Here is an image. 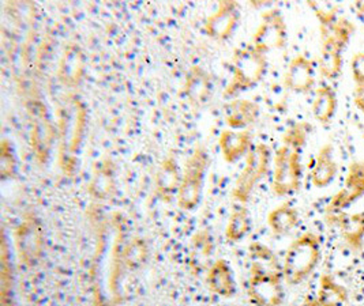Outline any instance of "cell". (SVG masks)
Returning <instances> with one entry per match:
<instances>
[{
	"instance_id": "6da1fadb",
	"label": "cell",
	"mask_w": 364,
	"mask_h": 306,
	"mask_svg": "<svg viewBox=\"0 0 364 306\" xmlns=\"http://www.w3.org/2000/svg\"><path fill=\"white\" fill-rule=\"evenodd\" d=\"M322 258L321 237L313 231H306L291 242L287 249L282 278L291 286H298L309 279Z\"/></svg>"
},
{
	"instance_id": "7a4b0ae2",
	"label": "cell",
	"mask_w": 364,
	"mask_h": 306,
	"mask_svg": "<svg viewBox=\"0 0 364 306\" xmlns=\"http://www.w3.org/2000/svg\"><path fill=\"white\" fill-rule=\"evenodd\" d=\"M266 70V55L258 52L252 45L236 50L233 56L232 81L224 92V97H235L240 92L257 86L264 80Z\"/></svg>"
},
{
	"instance_id": "3957f363",
	"label": "cell",
	"mask_w": 364,
	"mask_h": 306,
	"mask_svg": "<svg viewBox=\"0 0 364 306\" xmlns=\"http://www.w3.org/2000/svg\"><path fill=\"white\" fill-rule=\"evenodd\" d=\"M209 153L203 146H199L186 162L182 173L181 190L178 194V204L184 211L197 209L202 199L203 184L209 169Z\"/></svg>"
},
{
	"instance_id": "277c9868",
	"label": "cell",
	"mask_w": 364,
	"mask_h": 306,
	"mask_svg": "<svg viewBox=\"0 0 364 306\" xmlns=\"http://www.w3.org/2000/svg\"><path fill=\"white\" fill-rule=\"evenodd\" d=\"M301 150L295 146L282 143L273 160L272 190L277 196H288L300 190L303 178Z\"/></svg>"
},
{
	"instance_id": "5b68a950",
	"label": "cell",
	"mask_w": 364,
	"mask_h": 306,
	"mask_svg": "<svg viewBox=\"0 0 364 306\" xmlns=\"http://www.w3.org/2000/svg\"><path fill=\"white\" fill-rule=\"evenodd\" d=\"M282 273L259 264H251L247 293L255 306H282L285 300Z\"/></svg>"
},
{
	"instance_id": "8992f818",
	"label": "cell",
	"mask_w": 364,
	"mask_h": 306,
	"mask_svg": "<svg viewBox=\"0 0 364 306\" xmlns=\"http://www.w3.org/2000/svg\"><path fill=\"white\" fill-rule=\"evenodd\" d=\"M270 162L272 151L269 146L259 143L250 151L246 165L236 180L232 191V196L237 203L246 204L249 202L255 187L267 175Z\"/></svg>"
},
{
	"instance_id": "52a82bcc",
	"label": "cell",
	"mask_w": 364,
	"mask_h": 306,
	"mask_svg": "<svg viewBox=\"0 0 364 306\" xmlns=\"http://www.w3.org/2000/svg\"><path fill=\"white\" fill-rule=\"evenodd\" d=\"M18 256L23 264L33 267L43 256L46 237L41 221L34 214H26L14 233Z\"/></svg>"
},
{
	"instance_id": "ba28073f",
	"label": "cell",
	"mask_w": 364,
	"mask_h": 306,
	"mask_svg": "<svg viewBox=\"0 0 364 306\" xmlns=\"http://www.w3.org/2000/svg\"><path fill=\"white\" fill-rule=\"evenodd\" d=\"M288 40V29L280 10H269L262 16L261 23L257 28L252 47L261 53L282 49Z\"/></svg>"
},
{
	"instance_id": "9c48e42d",
	"label": "cell",
	"mask_w": 364,
	"mask_h": 306,
	"mask_svg": "<svg viewBox=\"0 0 364 306\" xmlns=\"http://www.w3.org/2000/svg\"><path fill=\"white\" fill-rule=\"evenodd\" d=\"M364 196V161L349 163L343 188L336 192L328 204V215L341 214Z\"/></svg>"
},
{
	"instance_id": "30bf717a",
	"label": "cell",
	"mask_w": 364,
	"mask_h": 306,
	"mask_svg": "<svg viewBox=\"0 0 364 306\" xmlns=\"http://www.w3.org/2000/svg\"><path fill=\"white\" fill-rule=\"evenodd\" d=\"M240 19L239 6L236 1H220L212 16L205 21V32L215 40L231 38Z\"/></svg>"
},
{
	"instance_id": "8fae6325",
	"label": "cell",
	"mask_w": 364,
	"mask_h": 306,
	"mask_svg": "<svg viewBox=\"0 0 364 306\" xmlns=\"http://www.w3.org/2000/svg\"><path fill=\"white\" fill-rule=\"evenodd\" d=\"M284 84L294 93H309L315 86V67L304 55L295 56L285 71Z\"/></svg>"
},
{
	"instance_id": "7c38bea8",
	"label": "cell",
	"mask_w": 364,
	"mask_h": 306,
	"mask_svg": "<svg viewBox=\"0 0 364 306\" xmlns=\"http://www.w3.org/2000/svg\"><path fill=\"white\" fill-rule=\"evenodd\" d=\"M331 224L338 226L343 241L348 248L356 253L363 249L364 242V211L353 214H336L328 215Z\"/></svg>"
},
{
	"instance_id": "4fadbf2b",
	"label": "cell",
	"mask_w": 364,
	"mask_h": 306,
	"mask_svg": "<svg viewBox=\"0 0 364 306\" xmlns=\"http://www.w3.org/2000/svg\"><path fill=\"white\" fill-rule=\"evenodd\" d=\"M252 135L247 129H225L221 132L218 145L225 162L235 163L249 155Z\"/></svg>"
},
{
	"instance_id": "5bb4252c",
	"label": "cell",
	"mask_w": 364,
	"mask_h": 306,
	"mask_svg": "<svg viewBox=\"0 0 364 306\" xmlns=\"http://www.w3.org/2000/svg\"><path fill=\"white\" fill-rule=\"evenodd\" d=\"M182 182V175L178 168V162L173 157H166L161 162L156 175V195L163 202H172L178 197Z\"/></svg>"
},
{
	"instance_id": "9a60e30c",
	"label": "cell",
	"mask_w": 364,
	"mask_h": 306,
	"mask_svg": "<svg viewBox=\"0 0 364 306\" xmlns=\"http://www.w3.org/2000/svg\"><path fill=\"white\" fill-rule=\"evenodd\" d=\"M322 47L319 55V72L326 80H336L343 71V53L346 47L341 45L331 34H321Z\"/></svg>"
},
{
	"instance_id": "2e32d148",
	"label": "cell",
	"mask_w": 364,
	"mask_h": 306,
	"mask_svg": "<svg viewBox=\"0 0 364 306\" xmlns=\"http://www.w3.org/2000/svg\"><path fill=\"white\" fill-rule=\"evenodd\" d=\"M213 83L212 78L202 67L194 65L184 82V93L194 106H202L212 97Z\"/></svg>"
},
{
	"instance_id": "e0dca14e",
	"label": "cell",
	"mask_w": 364,
	"mask_h": 306,
	"mask_svg": "<svg viewBox=\"0 0 364 306\" xmlns=\"http://www.w3.org/2000/svg\"><path fill=\"white\" fill-rule=\"evenodd\" d=\"M206 283L209 290L223 298H232L236 294V282L230 263L225 258H218L209 271Z\"/></svg>"
},
{
	"instance_id": "ac0fdd59",
	"label": "cell",
	"mask_w": 364,
	"mask_h": 306,
	"mask_svg": "<svg viewBox=\"0 0 364 306\" xmlns=\"http://www.w3.org/2000/svg\"><path fill=\"white\" fill-rule=\"evenodd\" d=\"M338 175V163L334 160L333 146L331 143L322 146L315 157L314 166L311 169V184L315 188L329 187Z\"/></svg>"
},
{
	"instance_id": "d6986e66",
	"label": "cell",
	"mask_w": 364,
	"mask_h": 306,
	"mask_svg": "<svg viewBox=\"0 0 364 306\" xmlns=\"http://www.w3.org/2000/svg\"><path fill=\"white\" fill-rule=\"evenodd\" d=\"M46 111V109H44ZM44 111H33L34 126L32 132V147L34 155L40 163L48 161L52 150L55 132L50 126V120L46 117Z\"/></svg>"
},
{
	"instance_id": "ffe728a7",
	"label": "cell",
	"mask_w": 364,
	"mask_h": 306,
	"mask_svg": "<svg viewBox=\"0 0 364 306\" xmlns=\"http://www.w3.org/2000/svg\"><path fill=\"white\" fill-rule=\"evenodd\" d=\"M85 56L80 47L71 44L65 49L59 65V80L68 87H75L82 81Z\"/></svg>"
},
{
	"instance_id": "44dd1931",
	"label": "cell",
	"mask_w": 364,
	"mask_h": 306,
	"mask_svg": "<svg viewBox=\"0 0 364 306\" xmlns=\"http://www.w3.org/2000/svg\"><path fill=\"white\" fill-rule=\"evenodd\" d=\"M259 114V106L249 99H235L227 106L225 121L231 129H245L252 124Z\"/></svg>"
},
{
	"instance_id": "7402d4cb",
	"label": "cell",
	"mask_w": 364,
	"mask_h": 306,
	"mask_svg": "<svg viewBox=\"0 0 364 306\" xmlns=\"http://www.w3.org/2000/svg\"><path fill=\"white\" fill-rule=\"evenodd\" d=\"M337 94L331 86L322 84L315 90L311 111L316 121H319L321 124H329L337 112Z\"/></svg>"
},
{
	"instance_id": "603a6c76",
	"label": "cell",
	"mask_w": 364,
	"mask_h": 306,
	"mask_svg": "<svg viewBox=\"0 0 364 306\" xmlns=\"http://www.w3.org/2000/svg\"><path fill=\"white\" fill-rule=\"evenodd\" d=\"M115 169L109 161L97 165L96 173L89 184V194L95 199L105 200L109 199L115 191Z\"/></svg>"
},
{
	"instance_id": "cb8c5ba5",
	"label": "cell",
	"mask_w": 364,
	"mask_h": 306,
	"mask_svg": "<svg viewBox=\"0 0 364 306\" xmlns=\"http://www.w3.org/2000/svg\"><path fill=\"white\" fill-rule=\"evenodd\" d=\"M348 290L331 274H323L319 279L316 291V302L319 306H347Z\"/></svg>"
},
{
	"instance_id": "d4e9b609",
	"label": "cell",
	"mask_w": 364,
	"mask_h": 306,
	"mask_svg": "<svg viewBox=\"0 0 364 306\" xmlns=\"http://www.w3.org/2000/svg\"><path fill=\"white\" fill-rule=\"evenodd\" d=\"M298 209L291 203H282L267 214V226L274 234L284 236L292 231L299 225Z\"/></svg>"
},
{
	"instance_id": "484cf974",
	"label": "cell",
	"mask_w": 364,
	"mask_h": 306,
	"mask_svg": "<svg viewBox=\"0 0 364 306\" xmlns=\"http://www.w3.org/2000/svg\"><path fill=\"white\" fill-rule=\"evenodd\" d=\"M0 302L1 306L13 305V288H14V276L11 256L9 252V244L6 234L1 236V248H0Z\"/></svg>"
},
{
	"instance_id": "4316f807",
	"label": "cell",
	"mask_w": 364,
	"mask_h": 306,
	"mask_svg": "<svg viewBox=\"0 0 364 306\" xmlns=\"http://www.w3.org/2000/svg\"><path fill=\"white\" fill-rule=\"evenodd\" d=\"M215 251V240L209 230L202 229L194 234L191 242V264L205 267L206 260H209Z\"/></svg>"
},
{
	"instance_id": "83f0119b",
	"label": "cell",
	"mask_w": 364,
	"mask_h": 306,
	"mask_svg": "<svg viewBox=\"0 0 364 306\" xmlns=\"http://www.w3.org/2000/svg\"><path fill=\"white\" fill-rule=\"evenodd\" d=\"M251 229V218L249 209L237 207L231 214V218L225 227V237L228 241L239 242L249 234Z\"/></svg>"
},
{
	"instance_id": "f1b7e54d",
	"label": "cell",
	"mask_w": 364,
	"mask_h": 306,
	"mask_svg": "<svg viewBox=\"0 0 364 306\" xmlns=\"http://www.w3.org/2000/svg\"><path fill=\"white\" fill-rule=\"evenodd\" d=\"M148 256L149 251L144 240H133L123 251V261L130 270L144 266Z\"/></svg>"
},
{
	"instance_id": "f546056e",
	"label": "cell",
	"mask_w": 364,
	"mask_h": 306,
	"mask_svg": "<svg viewBox=\"0 0 364 306\" xmlns=\"http://www.w3.org/2000/svg\"><path fill=\"white\" fill-rule=\"evenodd\" d=\"M0 175L4 180L17 175V158L13 145L7 139H3L0 145Z\"/></svg>"
},
{
	"instance_id": "4dcf8cb0",
	"label": "cell",
	"mask_w": 364,
	"mask_h": 306,
	"mask_svg": "<svg viewBox=\"0 0 364 306\" xmlns=\"http://www.w3.org/2000/svg\"><path fill=\"white\" fill-rule=\"evenodd\" d=\"M319 31H321V34H331L341 45H344L347 48L356 28L347 18H338L331 28L319 29Z\"/></svg>"
},
{
	"instance_id": "1f68e13d",
	"label": "cell",
	"mask_w": 364,
	"mask_h": 306,
	"mask_svg": "<svg viewBox=\"0 0 364 306\" xmlns=\"http://www.w3.org/2000/svg\"><path fill=\"white\" fill-rule=\"evenodd\" d=\"M250 256L252 258V264H259V266L279 271L277 258L265 245H262L259 242L251 244L250 245Z\"/></svg>"
},
{
	"instance_id": "d6a6232c",
	"label": "cell",
	"mask_w": 364,
	"mask_h": 306,
	"mask_svg": "<svg viewBox=\"0 0 364 306\" xmlns=\"http://www.w3.org/2000/svg\"><path fill=\"white\" fill-rule=\"evenodd\" d=\"M309 6L313 9L315 16L319 21V29H328L338 19L337 9L329 3H319V1H310Z\"/></svg>"
},
{
	"instance_id": "836d02e7",
	"label": "cell",
	"mask_w": 364,
	"mask_h": 306,
	"mask_svg": "<svg viewBox=\"0 0 364 306\" xmlns=\"http://www.w3.org/2000/svg\"><path fill=\"white\" fill-rule=\"evenodd\" d=\"M310 129H311V127L307 123H298V124L292 126L291 129H287V132L284 133L282 143L303 148L307 143Z\"/></svg>"
},
{
	"instance_id": "e575fe53",
	"label": "cell",
	"mask_w": 364,
	"mask_h": 306,
	"mask_svg": "<svg viewBox=\"0 0 364 306\" xmlns=\"http://www.w3.org/2000/svg\"><path fill=\"white\" fill-rule=\"evenodd\" d=\"M350 74L355 84H364V52H356L350 60Z\"/></svg>"
},
{
	"instance_id": "d590c367",
	"label": "cell",
	"mask_w": 364,
	"mask_h": 306,
	"mask_svg": "<svg viewBox=\"0 0 364 306\" xmlns=\"http://www.w3.org/2000/svg\"><path fill=\"white\" fill-rule=\"evenodd\" d=\"M353 102H355L356 108H358L364 116V84H355Z\"/></svg>"
},
{
	"instance_id": "8d00e7d4",
	"label": "cell",
	"mask_w": 364,
	"mask_h": 306,
	"mask_svg": "<svg viewBox=\"0 0 364 306\" xmlns=\"http://www.w3.org/2000/svg\"><path fill=\"white\" fill-rule=\"evenodd\" d=\"M298 306H319V304L316 302L315 298H307V300H304L301 304H299Z\"/></svg>"
},
{
	"instance_id": "74e56055",
	"label": "cell",
	"mask_w": 364,
	"mask_h": 306,
	"mask_svg": "<svg viewBox=\"0 0 364 306\" xmlns=\"http://www.w3.org/2000/svg\"><path fill=\"white\" fill-rule=\"evenodd\" d=\"M96 306H114L111 305L109 302H107L105 300H102V298H100V297H97L96 298Z\"/></svg>"
},
{
	"instance_id": "f35d334b",
	"label": "cell",
	"mask_w": 364,
	"mask_h": 306,
	"mask_svg": "<svg viewBox=\"0 0 364 306\" xmlns=\"http://www.w3.org/2000/svg\"><path fill=\"white\" fill-rule=\"evenodd\" d=\"M355 7H356L362 14H364V1H358V3L355 4Z\"/></svg>"
}]
</instances>
